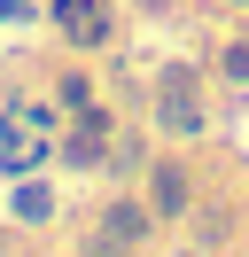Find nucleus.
<instances>
[{
    "label": "nucleus",
    "mask_w": 249,
    "mask_h": 257,
    "mask_svg": "<svg viewBox=\"0 0 249 257\" xmlns=\"http://www.w3.org/2000/svg\"><path fill=\"white\" fill-rule=\"evenodd\" d=\"M156 210H164V218L187 210V179H179V172H156Z\"/></svg>",
    "instance_id": "obj_6"
},
{
    "label": "nucleus",
    "mask_w": 249,
    "mask_h": 257,
    "mask_svg": "<svg viewBox=\"0 0 249 257\" xmlns=\"http://www.w3.org/2000/svg\"><path fill=\"white\" fill-rule=\"evenodd\" d=\"M226 78H249V47H226Z\"/></svg>",
    "instance_id": "obj_8"
},
{
    "label": "nucleus",
    "mask_w": 249,
    "mask_h": 257,
    "mask_svg": "<svg viewBox=\"0 0 249 257\" xmlns=\"http://www.w3.org/2000/svg\"><path fill=\"white\" fill-rule=\"evenodd\" d=\"M47 210H55V195H47V187H16V218H31V226H39Z\"/></svg>",
    "instance_id": "obj_7"
},
{
    "label": "nucleus",
    "mask_w": 249,
    "mask_h": 257,
    "mask_svg": "<svg viewBox=\"0 0 249 257\" xmlns=\"http://www.w3.org/2000/svg\"><path fill=\"white\" fill-rule=\"evenodd\" d=\"M156 117H164V133H195V125H202V109L187 101V86H179V78L164 86V101H156Z\"/></svg>",
    "instance_id": "obj_4"
},
{
    "label": "nucleus",
    "mask_w": 249,
    "mask_h": 257,
    "mask_svg": "<svg viewBox=\"0 0 249 257\" xmlns=\"http://www.w3.org/2000/svg\"><path fill=\"white\" fill-rule=\"evenodd\" d=\"M140 234H148V210H133V203H117V210H109V218H101V257H109V249H125V241H140Z\"/></svg>",
    "instance_id": "obj_3"
},
{
    "label": "nucleus",
    "mask_w": 249,
    "mask_h": 257,
    "mask_svg": "<svg viewBox=\"0 0 249 257\" xmlns=\"http://www.w3.org/2000/svg\"><path fill=\"white\" fill-rule=\"evenodd\" d=\"M47 156V148H39V125H8V133H0V172H31V164H39Z\"/></svg>",
    "instance_id": "obj_2"
},
{
    "label": "nucleus",
    "mask_w": 249,
    "mask_h": 257,
    "mask_svg": "<svg viewBox=\"0 0 249 257\" xmlns=\"http://www.w3.org/2000/svg\"><path fill=\"white\" fill-rule=\"evenodd\" d=\"M70 164H86V172H93V164H109V156H101V117L70 133Z\"/></svg>",
    "instance_id": "obj_5"
},
{
    "label": "nucleus",
    "mask_w": 249,
    "mask_h": 257,
    "mask_svg": "<svg viewBox=\"0 0 249 257\" xmlns=\"http://www.w3.org/2000/svg\"><path fill=\"white\" fill-rule=\"evenodd\" d=\"M55 24H62L70 47H101V39H109V8H101V0H55Z\"/></svg>",
    "instance_id": "obj_1"
}]
</instances>
